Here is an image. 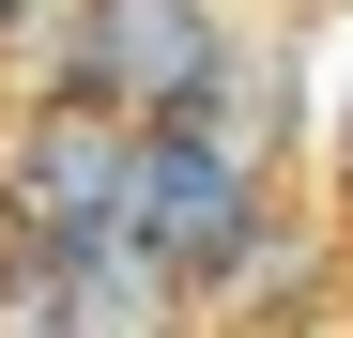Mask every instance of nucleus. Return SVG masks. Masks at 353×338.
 Listing matches in <instances>:
<instances>
[{"label": "nucleus", "instance_id": "obj_1", "mask_svg": "<svg viewBox=\"0 0 353 338\" xmlns=\"http://www.w3.org/2000/svg\"><path fill=\"white\" fill-rule=\"evenodd\" d=\"M46 92L123 108V123H185V108L230 92V16H215V0H62Z\"/></svg>", "mask_w": 353, "mask_h": 338}, {"label": "nucleus", "instance_id": "obj_2", "mask_svg": "<svg viewBox=\"0 0 353 338\" xmlns=\"http://www.w3.org/2000/svg\"><path fill=\"white\" fill-rule=\"evenodd\" d=\"M139 139L123 108H77V92H31L0 123V231L16 246H123L139 231Z\"/></svg>", "mask_w": 353, "mask_h": 338}, {"label": "nucleus", "instance_id": "obj_3", "mask_svg": "<svg viewBox=\"0 0 353 338\" xmlns=\"http://www.w3.org/2000/svg\"><path fill=\"white\" fill-rule=\"evenodd\" d=\"M261 231H276V185H261V139L230 123V108H185V123L139 139V246L185 277V292H215Z\"/></svg>", "mask_w": 353, "mask_h": 338}, {"label": "nucleus", "instance_id": "obj_4", "mask_svg": "<svg viewBox=\"0 0 353 338\" xmlns=\"http://www.w3.org/2000/svg\"><path fill=\"white\" fill-rule=\"evenodd\" d=\"M16 31H31V0H0V46H16Z\"/></svg>", "mask_w": 353, "mask_h": 338}, {"label": "nucleus", "instance_id": "obj_5", "mask_svg": "<svg viewBox=\"0 0 353 338\" xmlns=\"http://www.w3.org/2000/svg\"><path fill=\"white\" fill-rule=\"evenodd\" d=\"M338 139H353V62H338Z\"/></svg>", "mask_w": 353, "mask_h": 338}]
</instances>
